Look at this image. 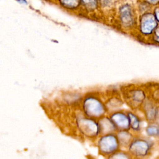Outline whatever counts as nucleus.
Here are the masks:
<instances>
[{
    "mask_svg": "<svg viewBox=\"0 0 159 159\" xmlns=\"http://www.w3.org/2000/svg\"><path fill=\"white\" fill-rule=\"evenodd\" d=\"M154 39L156 41L159 42V27L157 28L155 30V35H154Z\"/></svg>",
    "mask_w": 159,
    "mask_h": 159,
    "instance_id": "nucleus-12",
    "label": "nucleus"
},
{
    "mask_svg": "<svg viewBox=\"0 0 159 159\" xmlns=\"http://www.w3.org/2000/svg\"><path fill=\"white\" fill-rule=\"evenodd\" d=\"M130 139V135L125 132H122L120 134H119V140L122 143H127L129 142Z\"/></svg>",
    "mask_w": 159,
    "mask_h": 159,
    "instance_id": "nucleus-10",
    "label": "nucleus"
},
{
    "mask_svg": "<svg viewBox=\"0 0 159 159\" xmlns=\"http://www.w3.org/2000/svg\"><path fill=\"white\" fill-rule=\"evenodd\" d=\"M99 147L102 153L111 154L115 152L118 147L117 140L114 135H106L99 141Z\"/></svg>",
    "mask_w": 159,
    "mask_h": 159,
    "instance_id": "nucleus-2",
    "label": "nucleus"
},
{
    "mask_svg": "<svg viewBox=\"0 0 159 159\" xmlns=\"http://www.w3.org/2000/svg\"><path fill=\"white\" fill-rule=\"evenodd\" d=\"M147 133L150 135H157L159 134V127L157 125H151L147 129Z\"/></svg>",
    "mask_w": 159,
    "mask_h": 159,
    "instance_id": "nucleus-11",
    "label": "nucleus"
},
{
    "mask_svg": "<svg viewBox=\"0 0 159 159\" xmlns=\"http://www.w3.org/2000/svg\"><path fill=\"white\" fill-rule=\"evenodd\" d=\"M84 110L87 115L99 117L102 115L105 109L102 104L94 98H88L84 102Z\"/></svg>",
    "mask_w": 159,
    "mask_h": 159,
    "instance_id": "nucleus-1",
    "label": "nucleus"
},
{
    "mask_svg": "<svg viewBox=\"0 0 159 159\" xmlns=\"http://www.w3.org/2000/svg\"><path fill=\"white\" fill-rule=\"evenodd\" d=\"M99 130H102L103 133L106 134L109 132L112 131L116 128V125L114 122L108 119H103L100 121Z\"/></svg>",
    "mask_w": 159,
    "mask_h": 159,
    "instance_id": "nucleus-7",
    "label": "nucleus"
},
{
    "mask_svg": "<svg viewBox=\"0 0 159 159\" xmlns=\"http://www.w3.org/2000/svg\"><path fill=\"white\" fill-rule=\"evenodd\" d=\"M78 125L81 131L85 135L89 137L95 136L100 132L99 126L92 119H80Z\"/></svg>",
    "mask_w": 159,
    "mask_h": 159,
    "instance_id": "nucleus-3",
    "label": "nucleus"
},
{
    "mask_svg": "<svg viewBox=\"0 0 159 159\" xmlns=\"http://www.w3.org/2000/svg\"><path fill=\"white\" fill-rule=\"evenodd\" d=\"M128 116L129 118L130 125L134 130H137L139 127V122L137 117L135 116H134L133 114H131V113H129Z\"/></svg>",
    "mask_w": 159,
    "mask_h": 159,
    "instance_id": "nucleus-9",
    "label": "nucleus"
},
{
    "mask_svg": "<svg viewBox=\"0 0 159 159\" xmlns=\"http://www.w3.org/2000/svg\"><path fill=\"white\" fill-rule=\"evenodd\" d=\"M155 17L156 18V19L159 21V7L156 8L155 11Z\"/></svg>",
    "mask_w": 159,
    "mask_h": 159,
    "instance_id": "nucleus-13",
    "label": "nucleus"
},
{
    "mask_svg": "<svg viewBox=\"0 0 159 159\" xmlns=\"http://www.w3.org/2000/svg\"><path fill=\"white\" fill-rule=\"evenodd\" d=\"M149 148L148 144L147 142L142 140H138L134 142L130 146V152L136 155H145Z\"/></svg>",
    "mask_w": 159,
    "mask_h": 159,
    "instance_id": "nucleus-5",
    "label": "nucleus"
},
{
    "mask_svg": "<svg viewBox=\"0 0 159 159\" xmlns=\"http://www.w3.org/2000/svg\"><path fill=\"white\" fill-rule=\"evenodd\" d=\"M155 17L152 14L148 13L143 15L141 19L140 29L145 34H150L157 27V22Z\"/></svg>",
    "mask_w": 159,
    "mask_h": 159,
    "instance_id": "nucleus-4",
    "label": "nucleus"
},
{
    "mask_svg": "<svg viewBox=\"0 0 159 159\" xmlns=\"http://www.w3.org/2000/svg\"><path fill=\"white\" fill-rule=\"evenodd\" d=\"M111 120L116 127L122 130L127 129L130 125L129 116L127 117L125 114L120 112L114 114L111 117Z\"/></svg>",
    "mask_w": 159,
    "mask_h": 159,
    "instance_id": "nucleus-6",
    "label": "nucleus"
},
{
    "mask_svg": "<svg viewBox=\"0 0 159 159\" xmlns=\"http://www.w3.org/2000/svg\"><path fill=\"white\" fill-rule=\"evenodd\" d=\"M150 2H151V3H153V4H157V2H159V0H148Z\"/></svg>",
    "mask_w": 159,
    "mask_h": 159,
    "instance_id": "nucleus-14",
    "label": "nucleus"
},
{
    "mask_svg": "<svg viewBox=\"0 0 159 159\" xmlns=\"http://www.w3.org/2000/svg\"><path fill=\"white\" fill-rule=\"evenodd\" d=\"M121 19L124 24L126 25H130L133 21V17L129 7H124L123 11L121 12Z\"/></svg>",
    "mask_w": 159,
    "mask_h": 159,
    "instance_id": "nucleus-8",
    "label": "nucleus"
}]
</instances>
